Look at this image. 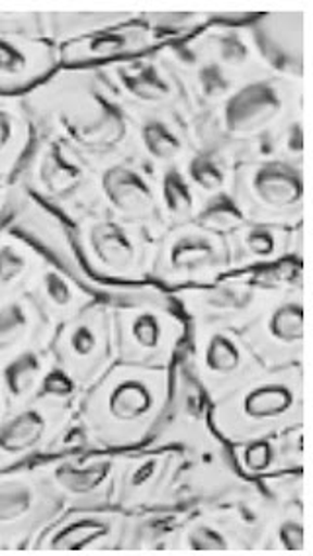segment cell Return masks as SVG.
Wrapping results in <instances>:
<instances>
[{
	"label": "cell",
	"mask_w": 313,
	"mask_h": 556,
	"mask_svg": "<svg viewBox=\"0 0 313 556\" xmlns=\"http://www.w3.org/2000/svg\"><path fill=\"white\" fill-rule=\"evenodd\" d=\"M55 453V458L36 465L63 506L71 509L114 506L117 467L124 453L98 451Z\"/></svg>",
	"instance_id": "cell-18"
},
{
	"label": "cell",
	"mask_w": 313,
	"mask_h": 556,
	"mask_svg": "<svg viewBox=\"0 0 313 556\" xmlns=\"http://www.w3.org/2000/svg\"><path fill=\"white\" fill-rule=\"evenodd\" d=\"M88 273L110 285H143L151 278L156 238L139 224L90 212L71 222Z\"/></svg>",
	"instance_id": "cell-7"
},
{
	"label": "cell",
	"mask_w": 313,
	"mask_h": 556,
	"mask_svg": "<svg viewBox=\"0 0 313 556\" xmlns=\"http://www.w3.org/2000/svg\"><path fill=\"white\" fill-rule=\"evenodd\" d=\"M254 14L256 12L217 11L215 22L183 41L196 55L224 71L235 85L263 79L271 73L264 67L249 30V21Z\"/></svg>",
	"instance_id": "cell-19"
},
{
	"label": "cell",
	"mask_w": 313,
	"mask_h": 556,
	"mask_svg": "<svg viewBox=\"0 0 313 556\" xmlns=\"http://www.w3.org/2000/svg\"><path fill=\"white\" fill-rule=\"evenodd\" d=\"M97 173V206L92 212L146 226L155 238L165 233L159 218L156 170L134 153L92 161Z\"/></svg>",
	"instance_id": "cell-12"
},
{
	"label": "cell",
	"mask_w": 313,
	"mask_h": 556,
	"mask_svg": "<svg viewBox=\"0 0 313 556\" xmlns=\"http://www.w3.org/2000/svg\"><path fill=\"white\" fill-rule=\"evenodd\" d=\"M156 200L165 231L196 222L204 212L202 200L198 199L180 167L156 170Z\"/></svg>",
	"instance_id": "cell-33"
},
{
	"label": "cell",
	"mask_w": 313,
	"mask_h": 556,
	"mask_svg": "<svg viewBox=\"0 0 313 556\" xmlns=\"http://www.w3.org/2000/svg\"><path fill=\"white\" fill-rule=\"evenodd\" d=\"M55 365L49 345L20 351L0 361V402L4 412L26 406L36 400L39 388Z\"/></svg>",
	"instance_id": "cell-30"
},
{
	"label": "cell",
	"mask_w": 313,
	"mask_h": 556,
	"mask_svg": "<svg viewBox=\"0 0 313 556\" xmlns=\"http://www.w3.org/2000/svg\"><path fill=\"white\" fill-rule=\"evenodd\" d=\"M253 539L237 523L224 502L192 507L176 535L173 553H249Z\"/></svg>",
	"instance_id": "cell-26"
},
{
	"label": "cell",
	"mask_w": 313,
	"mask_h": 556,
	"mask_svg": "<svg viewBox=\"0 0 313 556\" xmlns=\"http://www.w3.org/2000/svg\"><path fill=\"white\" fill-rule=\"evenodd\" d=\"M217 11H139L137 18L168 41H183L215 22Z\"/></svg>",
	"instance_id": "cell-38"
},
{
	"label": "cell",
	"mask_w": 313,
	"mask_h": 556,
	"mask_svg": "<svg viewBox=\"0 0 313 556\" xmlns=\"http://www.w3.org/2000/svg\"><path fill=\"white\" fill-rule=\"evenodd\" d=\"M229 451H231L235 467L239 468L243 477L251 480H263L284 470H292L288 468L284 458L280 433L235 443L229 445Z\"/></svg>",
	"instance_id": "cell-37"
},
{
	"label": "cell",
	"mask_w": 313,
	"mask_h": 556,
	"mask_svg": "<svg viewBox=\"0 0 313 556\" xmlns=\"http://www.w3.org/2000/svg\"><path fill=\"white\" fill-rule=\"evenodd\" d=\"M53 361L83 392L104 377L116 363L112 312L107 300H97L77 316L53 329L49 341Z\"/></svg>",
	"instance_id": "cell-11"
},
{
	"label": "cell",
	"mask_w": 313,
	"mask_h": 556,
	"mask_svg": "<svg viewBox=\"0 0 313 556\" xmlns=\"http://www.w3.org/2000/svg\"><path fill=\"white\" fill-rule=\"evenodd\" d=\"M249 30L271 75L305 83V12H256Z\"/></svg>",
	"instance_id": "cell-23"
},
{
	"label": "cell",
	"mask_w": 313,
	"mask_h": 556,
	"mask_svg": "<svg viewBox=\"0 0 313 556\" xmlns=\"http://www.w3.org/2000/svg\"><path fill=\"white\" fill-rule=\"evenodd\" d=\"M14 180L68 222L90 214L97 206L92 161L58 138H36Z\"/></svg>",
	"instance_id": "cell-6"
},
{
	"label": "cell",
	"mask_w": 313,
	"mask_h": 556,
	"mask_svg": "<svg viewBox=\"0 0 313 556\" xmlns=\"http://www.w3.org/2000/svg\"><path fill=\"white\" fill-rule=\"evenodd\" d=\"M180 358L210 406L264 370L241 331L217 324H190Z\"/></svg>",
	"instance_id": "cell-10"
},
{
	"label": "cell",
	"mask_w": 313,
	"mask_h": 556,
	"mask_svg": "<svg viewBox=\"0 0 313 556\" xmlns=\"http://www.w3.org/2000/svg\"><path fill=\"white\" fill-rule=\"evenodd\" d=\"M278 290L264 287L251 273H229L204 287L173 292L188 324H217L225 328H247Z\"/></svg>",
	"instance_id": "cell-15"
},
{
	"label": "cell",
	"mask_w": 313,
	"mask_h": 556,
	"mask_svg": "<svg viewBox=\"0 0 313 556\" xmlns=\"http://www.w3.org/2000/svg\"><path fill=\"white\" fill-rule=\"evenodd\" d=\"M303 122H305V110L293 114L292 118L278 129L274 138V157L305 167V148H303L305 124Z\"/></svg>",
	"instance_id": "cell-39"
},
{
	"label": "cell",
	"mask_w": 313,
	"mask_h": 556,
	"mask_svg": "<svg viewBox=\"0 0 313 556\" xmlns=\"http://www.w3.org/2000/svg\"><path fill=\"white\" fill-rule=\"evenodd\" d=\"M4 414V406H2V402H0V417Z\"/></svg>",
	"instance_id": "cell-42"
},
{
	"label": "cell",
	"mask_w": 313,
	"mask_h": 556,
	"mask_svg": "<svg viewBox=\"0 0 313 556\" xmlns=\"http://www.w3.org/2000/svg\"><path fill=\"white\" fill-rule=\"evenodd\" d=\"M107 302L112 312L116 363L159 368L175 365L190 324L173 292L155 282L126 285Z\"/></svg>",
	"instance_id": "cell-5"
},
{
	"label": "cell",
	"mask_w": 313,
	"mask_h": 556,
	"mask_svg": "<svg viewBox=\"0 0 313 556\" xmlns=\"http://www.w3.org/2000/svg\"><path fill=\"white\" fill-rule=\"evenodd\" d=\"M59 67L58 46L51 41L0 31V94L22 97Z\"/></svg>",
	"instance_id": "cell-25"
},
{
	"label": "cell",
	"mask_w": 313,
	"mask_h": 556,
	"mask_svg": "<svg viewBox=\"0 0 313 556\" xmlns=\"http://www.w3.org/2000/svg\"><path fill=\"white\" fill-rule=\"evenodd\" d=\"M97 70L124 109L173 110L190 119L185 90L161 46Z\"/></svg>",
	"instance_id": "cell-14"
},
{
	"label": "cell",
	"mask_w": 313,
	"mask_h": 556,
	"mask_svg": "<svg viewBox=\"0 0 313 556\" xmlns=\"http://www.w3.org/2000/svg\"><path fill=\"white\" fill-rule=\"evenodd\" d=\"M166 43L153 28L137 21L97 31L87 38L58 48L61 67H102L114 61L127 60L155 50Z\"/></svg>",
	"instance_id": "cell-24"
},
{
	"label": "cell",
	"mask_w": 313,
	"mask_h": 556,
	"mask_svg": "<svg viewBox=\"0 0 313 556\" xmlns=\"http://www.w3.org/2000/svg\"><path fill=\"white\" fill-rule=\"evenodd\" d=\"M259 553H308L305 541V500L276 502L266 523Z\"/></svg>",
	"instance_id": "cell-36"
},
{
	"label": "cell",
	"mask_w": 313,
	"mask_h": 556,
	"mask_svg": "<svg viewBox=\"0 0 313 556\" xmlns=\"http://www.w3.org/2000/svg\"><path fill=\"white\" fill-rule=\"evenodd\" d=\"M139 11H43V34L53 46L92 36L97 31L137 21Z\"/></svg>",
	"instance_id": "cell-32"
},
{
	"label": "cell",
	"mask_w": 313,
	"mask_h": 556,
	"mask_svg": "<svg viewBox=\"0 0 313 556\" xmlns=\"http://www.w3.org/2000/svg\"><path fill=\"white\" fill-rule=\"evenodd\" d=\"M78 402L36 397L26 406L4 412L0 417V470H10L39 455H55Z\"/></svg>",
	"instance_id": "cell-13"
},
{
	"label": "cell",
	"mask_w": 313,
	"mask_h": 556,
	"mask_svg": "<svg viewBox=\"0 0 313 556\" xmlns=\"http://www.w3.org/2000/svg\"><path fill=\"white\" fill-rule=\"evenodd\" d=\"M231 273L227 236L205 228L198 219L166 229L155 241L149 282L175 290L204 287Z\"/></svg>",
	"instance_id": "cell-9"
},
{
	"label": "cell",
	"mask_w": 313,
	"mask_h": 556,
	"mask_svg": "<svg viewBox=\"0 0 313 556\" xmlns=\"http://www.w3.org/2000/svg\"><path fill=\"white\" fill-rule=\"evenodd\" d=\"M227 243L231 273H251L293 257V228L243 222L227 233Z\"/></svg>",
	"instance_id": "cell-27"
},
{
	"label": "cell",
	"mask_w": 313,
	"mask_h": 556,
	"mask_svg": "<svg viewBox=\"0 0 313 556\" xmlns=\"http://www.w3.org/2000/svg\"><path fill=\"white\" fill-rule=\"evenodd\" d=\"M126 527L127 514L116 506L73 509L51 521L34 545L38 551L73 553L122 548Z\"/></svg>",
	"instance_id": "cell-21"
},
{
	"label": "cell",
	"mask_w": 313,
	"mask_h": 556,
	"mask_svg": "<svg viewBox=\"0 0 313 556\" xmlns=\"http://www.w3.org/2000/svg\"><path fill=\"white\" fill-rule=\"evenodd\" d=\"M176 463V448L126 451L117 467L114 506L126 514L161 506L175 477Z\"/></svg>",
	"instance_id": "cell-22"
},
{
	"label": "cell",
	"mask_w": 313,
	"mask_h": 556,
	"mask_svg": "<svg viewBox=\"0 0 313 556\" xmlns=\"http://www.w3.org/2000/svg\"><path fill=\"white\" fill-rule=\"evenodd\" d=\"M41 261L38 249L4 224L0 228V299L24 292Z\"/></svg>",
	"instance_id": "cell-35"
},
{
	"label": "cell",
	"mask_w": 313,
	"mask_h": 556,
	"mask_svg": "<svg viewBox=\"0 0 313 556\" xmlns=\"http://www.w3.org/2000/svg\"><path fill=\"white\" fill-rule=\"evenodd\" d=\"M234 167V161L220 151L196 150L180 169L205 208L229 199Z\"/></svg>",
	"instance_id": "cell-34"
},
{
	"label": "cell",
	"mask_w": 313,
	"mask_h": 556,
	"mask_svg": "<svg viewBox=\"0 0 313 556\" xmlns=\"http://www.w3.org/2000/svg\"><path fill=\"white\" fill-rule=\"evenodd\" d=\"M241 338L264 368L305 365V289L278 290Z\"/></svg>",
	"instance_id": "cell-17"
},
{
	"label": "cell",
	"mask_w": 313,
	"mask_h": 556,
	"mask_svg": "<svg viewBox=\"0 0 313 556\" xmlns=\"http://www.w3.org/2000/svg\"><path fill=\"white\" fill-rule=\"evenodd\" d=\"M65 511L38 468L0 470V546L32 543Z\"/></svg>",
	"instance_id": "cell-16"
},
{
	"label": "cell",
	"mask_w": 313,
	"mask_h": 556,
	"mask_svg": "<svg viewBox=\"0 0 313 556\" xmlns=\"http://www.w3.org/2000/svg\"><path fill=\"white\" fill-rule=\"evenodd\" d=\"M229 200L245 222L298 228L305 219V167L278 157L237 163Z\"/></svg>",
	"instance_id": "cell-8"
},
{
	"label": "cell",
	"mask_w": 313,
	"mask_h": 556,
	"mask_svg": "<svg viewBox=\"0 0 313 556\" xmlns=\"http://www.w3.org/2000/svg\"><path fill=\"white\" fill-rule=\"evenodd\" d=\"M36 138H58L97 161L132 153L126 109L97 67H63L22 94Z\"/></svg>",
	"instance_id": "cell-1"
},
{
	"label": "cell",
	"mask_w": 313,
	"mask_h": 556,
	"mask_svg": "<svg viewBox=\"0 0 313 556\" xmlns=\"http://www.w3.org/2000/svg\"><path fill=\"white\" fill-rule=\"evenodd\" d=\"M36 141V129L22 97L0 94V177L14 179Z\"/></svg>",
	"instance_id": "cell-31"
},
{
	"label": "cell",
	"mask_w": 313,
	"mask_h": 556,
	"mask_svg": "<svg viewBox=\"0 0 313 556\" xmlns=\"http://www.w3.org/2000/svg\"><path fill=\"white\" fill-rule=\"evenodd\" d=\"M14 197H16V182H14V179H2L0 177V228L9 222Z\"/></svg>",
	"instance_id": "cell-41"
},
{
	"label": "cell",
	"mask_w": 313,
	"mask_h": 556,
	"mask_svg": "<svg viewBox=\"0 0 313 556\" xmlns=\"http://www.w3.org/2000/svg\"><path fill=\"white\" fill-rule=\"evenodd\" d=\"M26 292L38 304V308L43 312V316L53 328H58L63 321L77 316L80 309L100 300L92 290L83 287L63 268L49 263L46 258L29 278Z\"/></svg>",
	"instance_id": "cell-28"
},
{
	"label": "cell",
	"mask_w": 313,
	"mask_h": 556,
	"mask_svg": "<svg viewBox=\"0 0 313 556\" xmlns=\"http://www.w3.org/2000/svg\"><path fill=\"white\" fill-rule=\"evenodd\" d=\"M303 80L268 75L235 87L190 119L198 150L220 151L237 163L274 157V138L293 114L305 110Z\"/></svg>",
	"instance_id": "cell-3"
},
{
	"label": "cell",
	"mask_w": 313,
	"mask_h": 556,
	"mask_svg": "<svg viewBox=\"0 0 313 556\" xmlns=\"http://www.w3.org/2000/svg\"><path fill=\"white\" fill-rule=\"evenodd\" d=\"M53 329L26 290L0 299V361L24 349L49 345Z\"/></svg>",
	"instance_id": "cell-29"
},
{
	"label": "cell",
	"mask_w": 313,
	"mask_h": 556,
	"mask_svg": "<svg viewBox=\"0 0 313 556\" xmlns=\"http://www.w3.org/2000/svg\"><path fill=\"white\" fill-rule=\"evenodd\" d=\"M198 222L204 224L205 228L215 229V231L227 236L231 229L237 228L239 224H243L245 219L239 216V212L235 210L231 200L225 199L205 206Z\"/></svg>",
	"instance_id": "cell-40"
},
{
	"label": "cell",
	"mask_w": 313,
	"mask_h": 556,
	"mask_svg": "<svg viewBox=\"0 0 313 556\" xmlns=\"http://www.w3.org/2000/svg\"><path fill=\"white\" fill-rule=\"evenodd\" d=\"M132 153L153 170L183 167L195 153L190 119L173 110H127Z\"/></svg>",
	"instance_id": "cell-20"
},
{
	"label": "cell",
	"mask_w": 313,
	"mask_h": 556,
	"mask_svg": "<svg viewBox=\"0 0 313 556\" xmlns=\"http://www.w3.org/2000/svg\"><path fill=\"white\" fill-rule=\"evenodd\" d=\"M305 424V365L264 368L210 406V426L227 445L278 435Z\"/></svg>",
	"instance_id": "cell-4"
},
{
	"label": "cell",
	"mask_w": 313,
	"mask_h": 556,
	"mask_svg": "<svg viewBox=\"0 0 313 556\" xmlns=\"http://www.w3.org/2000/svg\"><path fill=\"white\" fill-rule=\"evenodd\" d=\"M173 367L114 363L78 397L77 424L88 448L126 453L146 447L165 417Z\"/></svg>",
	"instance_id": "cell-2"
}]
</instances>
